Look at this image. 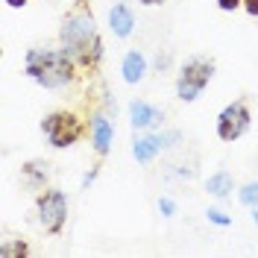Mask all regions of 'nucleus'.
Wrapping results in <instances>:
<instances>
[{
    "label": "nucleus",
    "instance_id": "nucleus-20",
    "mask_svg": "<svg viewBox=\"0 0 258 258\" xmlns=\"http://www.w3.org/2000/svg\"><path fill=\"white\" fill-rule=\"evenodd\" d=\"M97 176H100V167H91V170L85 173V179H82V188H88V185H91V182H94Z\"/></svg>",
    "mask_w": 258,
    "mask_h": 258
},
{
    "label": "nucleus",
    "instance_id": "nucleus-18",
    "mask_svg": "<svg viewBox=\"0 0 258 258\" xmlns=\"http://www.w3.org/2000/svg\"><path fill=\"white\" fill-rule=\"evenodd\" d=\"M217 6H220L223 12H235V9L243 6V0H217Z\"/></svg>",
    "mask_w": 258,
    "mask_h": 258
},
{
    "label": "nucleus",
    "instance_id": "nucleus-14",
    "mask_svg": "<svg viewBox=\"0 0 258 258\" xmlns=\"http://www.w3.org/2000/svg\"><path fill=\"white\" fill-rule=\"evenodd\" d=\"M0 255L3 258H24L30 255V246H27V241H12V238H3V243H0Z\"/></svg>",
    "mask_w": 258,
    "mask_h": 258
},
{
    "label": "nucleus",
    "instance_id": "nucleus-15",
    "mask_svg": "<svg viewBox=\"0 0 258 258\" xmlns=\"http://www.w3.org/2000/svg\"><path fill=\"white\" fill-rule=\"evenodd\" d=\"M238 200H241V206H246V209H258V182H246V185H241Z\"/></svg>",
    "mask_w": 258,
    "mask_h": 258
},
{
    "label": "nucleus",
    "instance_id": "nucleus-9",
    "mask_svg": "<svg viewBox=\"0 0 258 258\" xmlns=\"http://www.w3.org/2000/svg\"><path fill=\"white\" fill-rule=\"evenodd\" d=\"M21 179L30 191H44L50 179V161L47 159H30L21 164Z\"/></svg>",
    "mask_w": 258,
    "mask_h": 258
},
{
    "label": "nucleus",
    "instance_id": "nucleus-16",
    "mask_svg": "<svg viewBox=\"0 0 258 258\" xmlns=\"http://www.w3.org/2000/svg\"><path fill=\"white\" fill-rule=\"evenodd\" d=\"M206 217H209V223H214V226H232V217L223 214L220 209H209L206 211Z\"/></svg>",
    "mask_w": 258,
    "mask_h": 258
},
{
    "label": "nucleus",
    "instance_id": "nucleus-22",
    "mask_svg": "<svg viewBox=\"0 0 258 258\" xmlns=\"http://www.w3.org/2000/svg\"><path fill=\"white\" fill-rule=\"evenodd\" d=\"M138 3H144V6H164L167 0H138Z\"/></svg>",
    "mask_w": 258,
    "mask_h": 258
},
{
    "label": "nucleus",
    "instance_id": "nucleus-17",
    "mask_svg": "<svg viewBox=\"0 0 258 258\" xmlns=\"http://www.w3.org/2000/svg\"><path fill=\"white\" fill-rule=\"evenodd\" d=\"M159 211L164 214V217H173V214H176V203H173L170 197H161L159 200Z\"/></svg>",
    "mask_w": 258,
    "mask_h": 258
},
{
    "label": "nucleus",
    "instance_id": "nucleus-7",
    "mask_svg": "<svg viewBox=\"0 0 258 258\" xmlns=\"http://www.w3.org/2000/svg\"><path fill=\"white\" fill-rule=\"evenodd\" d=\"M170 141H179V132H164V135H141L135 138L132 144V156L141 161V164H150V161L159 156L164 147H170Z\"/></svg>",
    "mask_w": 258,
    "mask_h": 258
},
{
    "label": "nucleus",
    "instance_id": "nucleus-3",
    "mask_svg": "<svg viewBox=\"0 0 258 258\" xmlns=\"http://www.w3.org/2000/svg\"><path fill=\"white\" fill-rule=\"evenodd\" d=\"M214 71H217V62L211 56H206V53L188 56L176 74V97L182 103H194L214 80Z\"/></svg>",
    "mask_w": 258,
    "mask_h": 258
},
{
    "label": "nucleus",
    "instance_id": "nucleus-11",
    "mask_svg": "<svg viewBox=\"0 0 258 258\" xmlns=\"http://www.w3.org/2000/svg\"><path fill=\"white\" fill-rule=\"evenodd\" d=\"M109 30L117 38H129L132 35V30H135V12L129 9L126 3H114L109 9Z\"/></svg>",
    "mask_w": 258,
    "mask_h": 258
},
{
    "label": "nucleus",
    "instance_id": "nucleus-13",
    "mask_svg": "<svg viewBox=\"0 0 258 258\" xmlns=\"http://www.w3.org/2000/svg\"><path fill=\"white\" fill-rule=\"evenodd\" d=\"M232 188H235V179H232V173L229 170H214L209 179H206V191L211 194V197H229L232 194Z\"/></svg>",
    "mask_w": 258,
    "mask_h": 258
},
{
    "label": "nucleus",
    "instance_id": "nucleus-8",
    "mask_svg": "<svg viewBox=\"0 0 258 258\" xmlns=\"http://www.w3.org/2000/svg\"><path fill=\"white\" fill-rule=\"evenodd\" d=\"M164 120V112L147 100H132L129 103V123L132 129H156Z\"/></svg>",
    "mask_w": 258,
    "mask_h": 258
},
{
    "label": "nucleus",
    "instance_id": "nucleus-2",
    "mask_svg": "<svg viewBox=\"0 0 258 258\" xmlns=\"http://www.w3.org/2000/svg\"><path fill=\"white\" fill-rule=\"evenodd\" d=\"M24 74L47 91L71 88L80 80V68L64 47H30L24 56Z\"/></svg>",
    "mask_w": 258,
    "mask_h": 258
},
{
    "label": "nucleus",
    "instance_id": "nucleus-1",
    "mask_svg": "<svg viewBox=\"0 0 258 258\" xmlns=\"http://www.w3.org/2000/svg\"><path fill=\"white\" fill-rule=\"evenodd\" d=\"M59 44L74 56V62H77L82 77H94L97 71H100V62H103V38H100L97 24H94V18H91V12L85 9V3L74 6L62 18Z\"/></svg>",
    "mask_w": 258,
    "mask_h": 258
},
{
    "label": "nucleus",
    "instance_id": "nucleus-10",
    "mask_svg": "<svg viewBox=\"0 0 258 258\" xmlns=\"http://www.w3.org/2000/svg\"><path fill=\"white\" fill-rule=\"evenodd\" d=\"M114 141V126L106 114H94L91 117V144H94V153L97 156H106L109 147Z\"/></svg>",
    "mask_w": 258,
    "mask_h": 258
},
{
    "label": "nucleus",
    "instance_id": "nucleus-4",
    "mask_svg": "<svg viewBox=\"0 0 258 258\" xmlns=\"http://www.w3.org/2000/svg\"><path fill=\"white\" fill-rule=\"evenodd\" d=\"M88 123H91V120H88ZM88 123H85L74 109H53L50 114H44L41 132H44V138H47L50 147L64 150V147H74L77 141L85 138Z\"/></svg>",
    "mask_w": 258,
    "mask_h": 258
},
{
    "label": "nucleus",
    "instance_id": "nucleus-19",
    "mask_svg": "<svg viewBox=\"0 0 258 258\" xmlns=\"http://www.w3.org/2000/svg\"><path fill=\"white\" fill-rule=\"evenodd\" d=\"M246 15H252V18H258V0H243V6H241Z\"/></svg>",
    "mask_w": 258,
    "mask_h": 258
},
{
    "label": "nucleus",
    "instance_id": "nucleus-21",
    "mask_svg": "<svg viewBox=\"0 0 258 258\" xmlns=\"http://www.w3.org/2000/svg\"><path fill=\"white\" fill-rule=\"evenodd\" d=\"M6 6H12V9H24L27 0H6Z\"/></svg>",
    "mask_w": 258,
    "mask_h": 258
},
{
    "label": "nucleus",
    "instance_id": "nucleus-12",
    "mask_svg": "<svg viewBox=\"0 0 258 258\" xmlns=\"http://www.w3.org/2000/svg\"><path fill=\"white\" fill-rule=\"evenodd\" d=\"M120 74H123V82L138 85V82L144 80V74H147L144 53H141V50H129L126 56H123V62H120Z\"/></svg>",
    "mask_w": 258,
    "mask_h": 258
},
{
    "label": "nucleus",
    "instance_id": "nucleus-6",
    "mask_svg": "<svg viewBox=\"0 0 258 258\" xmlns=\"http://www.w3.org/2000/svg\"><path fill=\"white\" fill-rule=\"evenodd\" d=\"M252 126V112H249V103L246 100H235V103H229L226 109H220L217 114V138L223 141V144H232V141H238L241 135H246Z\"/></svg>",
    "mask_w": 258,
    "mask_h": 258
},
{
    "label": "nucleus",
    "instance_id": "nucleus-23",
    "mask_svg": "<svg viewBox=\"0 0 258 258\" xmlns=\"http://www.w3.org/2000/svg\"><path fill=\"white\" fill-rule=\"evenodd\" d=\"M252 220H255V226H258V209H252Z\"/></svg>",
    "mask_w": 258,
    "mask_h": 258
},
{
    "label": "nucleus",
    "instance_id": "nucleus-5",
    "mask_svg": "<svg viewBox=\"0 0 258 258\" xmlns=\"http://www.w3.org/2000/svg\"><path fill=\"white\" fill-rule=\"evenodd\" d=\"M35 211H38V223L50 238L62 235L64 223H68V197L62 188H44L35 197Z\"/></svg>",
    "mask_w": 258,
    "mask_h": 258
}]
</instances>
